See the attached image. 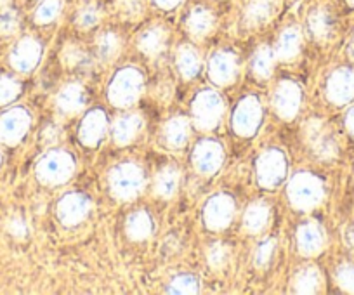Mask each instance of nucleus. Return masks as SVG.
<instances>
[{"label": "nucleus", "mask_w": 354, "mask_h": 295, "mask_svg": "<svg viewBox=\"0 0 354 295\" xmlns=\"http://www.w3.org/2000/svg\"><path fill=\"white\" fill-rule=\"evenodd\" d=\"M288 198L295 209H313L323 200V182L313 174H297L288 184Z\"/></svg>", "instance_id": "nucleus-1"}, {"label": "nucleus", "mask_w": 354, "mask_h": 295, "mask_svg": "<svg viewBox=\"0 0 354 295\" xmlns=\"http://www.w3.org/2000/svg\"><path fill=\"white\" fill-rule=\"evenodd\" d=\"M302 135H304L306 142L311 146L313 153L319 160H333L339 153V146H337L335 139L330 134L325 122L319 120V118H309L302 127Z\"/></svg>", "instance_id": "nucleus-2"}, {"label": "nucleus", "mask_w": 354, "mask_h": 295, "mask_svg": "<svg viewBox=\"0 0 354 295\" xmlns=\"http://www.w3.org/2000/svg\"><path fill=\"white\" fill-rule=\"evenodd\" d=\"M142 91V77L134 68L118 71L110 86V101L115 106H131L138 101Z\"/></svg>", "instance_id": "nucleus-3"}, {"label": "nucleus", "mask_w": 354, "mask_h": 295, "mask_svg": "<svg viewBox=\"0 0 354 295\" xmlns=\"http://www.w3.org/2000/svg\"><path fill=\"white\" fill-rule=\"evenodd\" d=\"M73 171V158L64 151L57 150L49 151L37 165V175L46 184H61L71 178Z\"/></svg>", "instance_id": "nucleus-4"}, {"label": "nucleus", "mask_w": 354, "mask_h": 295, "mask_svg": "<svg viewBox=\"0 0 354 295\" xmlns=\"http://www.w3.org/2000/svg\"><path fill=\"white\" fill-rule=\"evenodd\" d=\"M145 178L136 164H124L110 172V188L117 198L131 200L141 193Z\"/></svg>", "instance_id": "nucleus-5"}, {"label": "nucleus", "mask_w": 354, "mask_h": 295, "mask_svg": "<svg viewBox=\"0 0 354 295\" xmlns=\"http://www.w3.org/2000/svg\"><path fill=\"white\" fill-rule=\"evenodd\" d=\"M224 113V103L219 97V94L212 91H203L196 96L193 103V117H195L196 127L202 131H210L217 127L221 122V117Z\"/></svg>", "instance_id": "nucleus-6"}, {"label": "nucleus", "mask_w": 354, "mask_h": 295, "mask_svg": "<svg viewBox=\"0 0 354 295\" xmlns=\"http://www.w3.org/2000/svg\"><path fill=\"white\" fill-rule=\"evenodd\" d=\"M285 171H287V164H285V157L281 151L270 150L259 157L257 175L259 182L264 188H274L280 184L285 178Z\"/></svg>", "instance_id": "nucleus-7"}, {"label": "nucleus", "mask_w": 354, "mask_h": 295, "mask_svg": "<svg viewBox=\"0 0 354 295\" xmlns=\"http://www.w3.org/2000/svg\"><path fill=\"white\" fill-rule=\"evenodd\" d=\"M30 127V115L23 108H12L0 117V141L4 144H18Z\"/></svg>", "instance_id": "nucleus-8"}, {"label": "nucleus", "mask_w": 354, "mask_h": 295, "mask_svg": "<svg viewBox=\"0 0 354 295\" xmlns=\"http://www.w3.org/2000/svg\"><path fill=\"white\" fill-rule=\"evenodd\" d=\"M261 103L255 97H247L238 104L233 117V127L240 135H252L261 124Z\"/></svg>", "instance_id": "nucleus-9"}, {"label": "nucleus", "mask_w": 354, "mask_h": 295, "mask_svg": "<svg viewBox=\"0 0 354 295\" xmlns=\"http://www.w3.org/2000/svg\"><path fill=\"white\" fill-rule=\"evenodd\" d=\"M328 99L335 104H346L354 97V70L340 68L333 71L326 86Z\"/></svg>", "instance_id": "nucleus-10"}, {"label": "nucleus", "mask_w": 354, "mask_h": 295, "mask_svg": "<svg viewBox=\"0 0 354 295\" xmlns=\"http://www.w3.org/2000/svg\"><path fill=\"white\" fill-rule=\"evenodd\" d=\"M205 225L210 229H223L234 216V202L226 195H216L205 207Z\"/></svg>", "instance_id": "nucleus-11"}, {"label": "nucleus", "mask_w": 354, "mask_h": 295, "mask_svg": "<svg viewBox=\"0 0 354 295\" xmlns=\"http://www.w3.org/2000/svg\"><path fill=\"white\" fill-rule=\"evenodd\" d=\"M273 104L281 118H294L301 106V89L294 82H281L273 96Z\"/></svg>", "instance_id": "nucleus-12"}, {"label": "nucleus", "mask_w": 354, "mask_h": 295, "mask_svg": "<svg viewBox=\"0 0 354 295\" xmlns=\"http://www.w3.org/2000/svg\"><path fill=\"white\" fill-rule=\"evenodd\" d=\"M40 54H42L40 44L35 39H32V37H25L12 49L11 64L18 71L28 73V71H32L37 66V63L40 59Z\"/></svg>", "instance_id": "nucleus-13"}, {"label": "nucleus", "mask_w": 354, "mask_h": 295, "mask_svg": "<svg viewBox=\"0 0 354 295\" xmlns=\"http://www.w3.org/2000/svg\"><path fill=\"white\" fill-rule=\"evenodd\" d=\"M88 210H91V202L84 195H78V193L66 195L59 202V207H57L61 222L66 226H75L82 222L87 217Z\"/></svg>", "instance_id": "nucleus-14"}, {"label": "nucleus", "mask_w": 354, "mask_h": 295, "mask_svg": "<svg viewBox=\"0 0 354 295\" xmlns=\"http://www.w3.org/2000/svg\"><path fill=\"white\" fill-rule=\"evenodd\" d=\"M210 79L219 86L234 82L238 75V57L233 53H216L209 63Z\"/></svg>", "instance_id": "nucleus-15"}, {"label": "nucleus", "mask_w": 354, "mask_h": 295, "mask_svg": "<svg viewBox=\"0 0 354 295\" xmlns=\"http://www.w3.org/2000/svg\"><path fill=\"white\" fill-rule=\"evenodd\" d=\"M223 148L214 141H202L196 146L195 153H193L195 167L202 174H214L221 167V164H223Z\"/></svg>", "instance_id": "nucleus-16"}, {"label": "nucleus", "mask_w": 354, "mask_h": 295, "mask_svg": "<svg viewBox=\"0 0 354 295\" xmlns=\"http://www.w3.org/2000/svg\"><path fill=\"white\" fill-rule=\"evenodd\" d=\"M278 9V0H250L243 9V25L257 28L270 21Z\"/></svg>", "instance_id": "nucleus-17"}, {"label": "nucleus", "mask_w": 354, "mask_h": 295, "mask_svg": "<svg viewBox=\"0 0 354 295\" xmlns=\"http://www.w3.org/2000/svg\"><path fill=\"white\" fill-rule=\"evenodd\" d=\"M104 132H106V117L100 110L91 111L80 125V139L87 146H96L103 139Z\"/></svg>", "instance_id": "nucleus-18"}, {"label": "nucleus", "mask_w": 354, "mask_h": 295, "mask_svg": "<svg viewBox=\"0 0 354 295\" xmlns=\"http://www.w3.org/2000/svg\"><path fill=\"white\" fill-rule=\"evenodd\" d=\"M297 245L304 256H315V254L322 252L323 245H325V235H323L322 228L315 222L302 225L297 231Z\"/></svg>", "instance_id": "nucleus-19"}, {"label": "nucleus", "mask_w": 354, "mask_h": 295, "mask_svg": "<svg viewBox=\"0 0 354 295\" xmlns=\"http://www.w3.org/2000/svg\"><path fill=\"white\" fill-rule=\"evenodd\" d=\"M85 101H87V96H85L84 87L78 84H70L61 89L56 103L63 115H77L85 106Z\"/></svg>", "instance_id": "nucleus-20"}, {"label": "nucleus", "mask_w": 354, "mask_h": 295, "mask_svg": "<svg viewBox=\"0 0 354 295\" xmlns=\"http://www.w3.org/2000/svg\"><path fill=\"white\" fill-rule=\"evenodd\" d=\"M138 44L142 54L148 57H156L167 46V30L162 26H151L141 33Z\"/></svg>", "instance_id": "nucleus-21"}, {"label": "nucleus", "mask_w": 354, "mask_h": 295, "mask_svg": "<svg viewBox=\"0 0 354 295\" xmlns=\"http://www.w3.org/2000/svg\"><path fill=\"white\" fill-rule=\"evenodd\" d=\"M308 30L315 40H326L332 37L333 19L325 8H318L309 12Z\"/></svg>", "instance_id": "nucleus-22"}, {"label": "nucleus", "mask_w": 354, "mask_h": 295, "mask_svg": "<svg viewBox=\"0 0 354 295\" xmlns=\"http://www.w3.org/2000/svg\"><path fill=\"white\" fill-rule=\"evenodd\" d=\"M212 26H214V15L207 8H202V6L192 9L188 18H186V28H188V32L192 33L193 37H196V39L205 37L207 33L212 30Z\"/></svg>", "instance_id": "nucleus-23"}, {"label": "nucleus", "mask_w": 354, "mask_h": 295, "mask_svg": "<svg viewBox=\"0 0 354 295\" xmlns=\"http://www.w3.org/2000/svg\"><path fill=\"white\" fill-rule=\"evenodd\" d=\"M142 127V120L139 115H124L115 122L113 137L118 144H129Z\"/></svg>", "instance_id": "nucleus-24"}, {"label": "nucleus", "mask_w": 354, "mask_h": 295, "mask_svg": "<svg viewBox=\"0 0 354 295\" xmlns=\"http://www.w3.org/2000/svg\"><path fill=\"white\" fill-rule=\"evenodd\" d=\"M189 134V120L185 117L172 118L167 122L165 129H163V137L170 148H183L188 141Z\"/></svg>", "instance_id": "nucleus-25"}, {"label": "nucleus", "mask_w": 354, "mask_h": 295, "mask_svg": "<svg viewBox=\"0 0 354 295\" xmlns=\"http://www.w3.org/2000/svg\"><path fill=\"white\" fill-rule=\"evenodd\" d=\"M301 32L297 28L283 30L280 39H278L277 50H274L277 57H280L283 61L294 59L299 54V50H301Z\"/></svg>", "instance_id": "nucleus-26"}, {"label": "nucleus", "mask_w": 354, "mask_h": 295, "mask_svg": "<svg viewBox=\"0 0 354 295\" xmlns=\"http://www.w3.org/2000/svg\"><path fill=\"white\" fill-rule=\"evenodd\" d=\"M268 219H270V207L262 202L254 203V205L248 207V210L245 212V229H247L248 233H259L266 225H268Z\"/></svg>", "instance_id": "nucleus-27"}, {"label": "nucleus", "mask_w": 354, "mask_h": 295, "mask_svg": "<svg viewBox=\"0 0 354 295\" xmlns=\"http://www.w3.org/2000/svg\"><path fill=\"white\" fill-rule=\"evenodd\" d=\"M177 68L185 79H193L200 71V56L192 46H183L177 53Z\"/></svg>", "instance_id": "nucleus-28"}, {"label": "nucleus", "mask_w": 354, "mask_h": 295, "mask_svg": "<svg viewBox=\"0 0 354 295\" xmlns=\"http://www.w3.org/2000/svg\"><path fill=\"white\" fill-rule=\"evenodd\" d=\"M153 231L151 217L146 212H134L127 220V235L132 240H146Z\"/></svg>", "instance_id": "nucleus-29"}, {"label": "nucleus", "mask_w": 354, "mask_h": 295, "mask_svg": "<svg viewBox=\"0 0 354 295\" xmlns=\"http://www.w3.org/2000/svg\"><path fill=\"white\" fill-rule=\"evenodd\" d=\"M295 292L299 294H315L322 287V276H319V271L316 267L308 266L304 269H301L295 276L294 281Z\"/></svg>", "instance_id": "nucleus-30"}, {"label": "nucleus", "mask_w": 354, "mask_h": 295, "mask_svg": "<svg viewBox=\"0 0 354 295\" xmlns=\"http://www.w3.org/2000/svg\"><path fill=\"white\" fill-rule=\"evenodd\" d=\"M177 184H179V171L174 167H165L158 172L155 179V191L162 198H170L176 193Z\"/></svg>", "instance_id": "nucleus-31"}, {"label": "nucleus", "mask_w": 354, "mask_h": 295, "mask_svg": "<svg viewBox=\"0 0 354 295\" xmlns=\"http://www.w3.org/2000/svg\"><path fill=\"white\" fill-rule=\"evenodd\" d=\"M274 53L268 46H261L254 54L252 59V70L259 79H268L273 71Z\"/></svg>", "instance_id": "nucleus-32"}, {"label": "nucleus", "mask_w": 354, "mask_h": 295, "mask_svg": "<svg viewBox=\"0 0 354 295\" xmlns=\"http://www.w3.org/2000/svg\"><path fill=\"white\" fill-rule=\"evenodd\" d=\"M61 61L66 68H84L88 64V56L82 47L75 44H66L61 50Z\"/></svg>", "instance_id": "nucleus-33"}, {"label": "nucleus", "mask_w": 354, "mask_h": 295, "mask_svg": "<svg viewBox=\"0 0 354 295\" xmlns=\"http://www.w3.org/2000/svg\"><path fill=\"white\" fill-rule=\"evenodd\" d=\"M61 9H63L61 0H42L35 11V21L39 25H47L59 16Z\"/></svg>", "instance_id": "nucleus-34"}, {"label": "nucleus", "mask_w": 354, "mask_h": 295, "mask_svg": "<svg viewBox=\"0 0 354 295\" xmlns=\"http://www.w3.org/2000/svg\"><path fill=\"white\" fill-rule=\"evenodd\" d=\"M118 49H120V39L115 33H103L97 40V54H100L101 59H111V57L117 56Z\"/></svg>", "instance_id": "nucleus-35"}, {"label": "nucleus", "mask_w": 354, "mask_h": 295, "mask_svg": "<svg viewBox=\"0 0 354 295\" xmlns=\"http://www.w3.org/2000/svg\"><path fill=\"white\" fill-rule=\"evenodd\" d=\"M19 18L18 12L11 8L0 9V37H11L18 32Z\"/></svg>", "instance_id": "nucleus-36"}, {"label": "nucleus", "mask_w": 354, "mask_h": 295, "mask_svg": "<svg viewBox=\"0 0 354 295\" xmlns=\"http://www.w3.org/2000/svg\"><path fill=\"white\" fill-rule=\"evenodd\" d=\"M101 19V11L96 4H85L77 15V25L80 28L88 30L96 26Z\"/></svg>", "instance_id": "nucleus-37"}, {"label": "nucleus", "mask_w": 354, "mask_h": 295, "mask_svg": "<svg viewBox=\"0 0 354 295\" xmlns=\"http://www.w3.org/2000/svg\"><path fill=\"white\" fill-rule=\"evenodd\" d=\"M169 292L170 294H195L198 292V281L192 274H181V276L174 278Z\"/></svg>", "instance_id": "nucleus-38"}, {"label": "nucleus", "mask_w": 354, "mask_h": 295, "mask_svg": "<svg viewBox=\"0 0 354 295\" xmlns=\"http://www.w3.org/2000/svg\"><path fill=\"white\" fill-rule=\"evenodd\" d=\"M21 86L11 77H0V104H8L18 97Z\"/></svg>", "instance_id": "nucleus-39"}, {"label": "nucleus", "mask_w": 354, "mask_h": 295, "mask_svg": "<svg viewBox=\"0 0 354 295\" xmlns=\"http://www.w3.org/2000/svg\"><path fill=\"white\" fill-rule=\"evenodd\" d=\"M117 9L125 19H136L145 11V0H117Z\"/></svg>", "instance_id": "nucleus-40"}, {"label": "nucleus", "mask_w": 354, "mask_h": 295, "mask_svg": "<svg viewBox=\"0 0 354 295\" xmlns=\"http://www.w3.org/2000/svg\"><path fill=\"white\" fill-rule=\"evenodd\" d=\"M274 247H277V240L273 238H268L264 240V242L259 243L257 250H255V266L257 267H266L268 264H270L271 260V256H273L274 252Z\"/></svg>", "instance_id": "nucleus-41"}, {"label": "nucleus", "mask_w": 354, "mask_h": 295, "mask_svg": "<svg viewBox=\"0 0 354 295\" xmlns=\"http://www.w3.org/2000/svg\"><path fill=\"white\" fill-rule=\"evenodd\" d=\"M207 257H209L210 266L219 269V267H223L224 264L227 263V259H230V249H227L224 243H214L209 249V256Z\"/></svg>", "instance_id": "nucleus-42"}, {"label": "nucleus", "mask_w": 354, "mask_h": 295, "mask_svg": "<svg viewBox=\"0 0 354 295\" xmlns=\"http://www.w3.org/2000/svg\"><path fill=\"white\" fill-rule=\"evenodd\" d=\"M337 283L346 292L354 294V266L353 264H342L337 269Z\"/></svg>", "instance_id": "nucleus-43"}, {"label": "nucleus", "mask_w": 354, "mask_h": 295, "mask_svg": "<svg viewBox=\"0 0 354 295\" xmlns=\"http://www.w3.org/2000/svg\"><path fill=\"white\" fill-rule=\"evenodd\" d=\"M6 226H8V231L18 240L26 238V235H28V225H26V220L23 219V216H19V213L9 217L8 225Z\"/></svg>", "instance_id": "nucleus-44"}, {"label": "nucleus", "mask_w": 354, "mask_h": 295, "mask_svg": "<svg viewBox=\"0 0 354 295\" xmlns=\"http://www.w3.org/2000/svg\"><path fill=\"white\" fill-rule=\"evenodd\" d=\"M59 141V131L56 127H47L42 134V142L46 146H56Z\"/></svg>", "instance_id": "nucleus-45"}, {"label": "nucleus", "mask_w": 354, "mask_h": 295, "mask_svg": "<svg viewBox=\"0 0 354 295\" xmlns=\"http://www.w3.org/2000/svg\"><path fill=\"white\" fill-rule=\"evenodd\" d=\"M170 93H172V87H170L167 82H162L158 86V89H156V96H158L160 99H163V101L169 99Z\"/></svg>", "instance_id": "nucleus-46"}, {"label": "nucleus", "mask_w": 354, "mask_h": 295, "mask_svg": "<svg viewBox=\"0 0 354 295\" xmlns=\"http://www.w3.org/2000/svg\"><path fill=\"white\" fill-rule=\"evenodd\" d=\"M183 0H155V4L158 6L160 9H174L181 4Z\"/></svg>", "instance_id": "nucleus-47"}, {"label": "nucleus", "mask_w": 354, "mask_h": 295, "mask_svg": "<svg viewBox=\"0 0 354 295\" xmlns=\"http://www.w3.org/2000/svg\"><path fill=\"white\" fill-rule=\"evenodd\" d=\"M346 243L351 247V249H354V226H351V228H347L346 231Z\"/></svg>", "instance_id": "nucleus-48"}, {"label": "nucleus", "mask_w": 354, "mask_h": 295, "mask_svg": "<svg viewBox=\"0 0 354 295\" xmlns=\"http://www.w3.org/2000/svg\"><path fill=\"white\" fill-rule=\"evenodd\" d=\"M346 124H347V129H349V132H351V134L354 135V108H353V110L349 111V113H347Z\"/></svg>", "instance_id": "nucleus-49"}, {"label": "nucleus", "mask_w": 354, "mask_h": 295, "mask_svg": "<svg viewBox=\"0 0 354 295\" xmlns=\"http://www.w3.org/2000/svg\"><path fill=\"white\" fill-rule=\"evenodd\" d=\"M349 56L354 57V37L351 39V42H349Z\"/></svg>", "instance_id": "nucleus-50"}, {"label": "nucleus", "mask_w": 354, "mask_h": 295, "mask_svg": "<svg viewBox=\"0 0 354 295\" xmlns=\"http://www.w3.org/2000/svg\"><path fill=\"white\" fill-rule=\"evenodd\" d=\"M9 2H11V0H0V9H2V8H8Z\"/></svg>", "instance_id": "nucleus-51"}, {"label": "nucleus", "mask_w": 354, "mask_h": 295, "mask_svg": "<svg viewBox=\"0 0 354 295\" xmlns=\"http://www.w3.org/2000/svg\"><path fill=\"white\" fill-rule=\"evenodd\" d=\"M347 2H349L351 6H354V0H347Z\"/></svg>", "instance_id": "nucleus-52"}, {"label": "nucleus", "mask_w": 354, "mask_h": 295, "mask_svg": "<svg viewBox=\"0 0 354 295\" xmlns=\"http://www.w3.org/2000/svg\"><path fill=\"white\" fill-rule=\"evenodd\" d=\"M0 160H2V158H0Z\"/></svg>", "instance_id": "nucleus-53"}]
</instances>
